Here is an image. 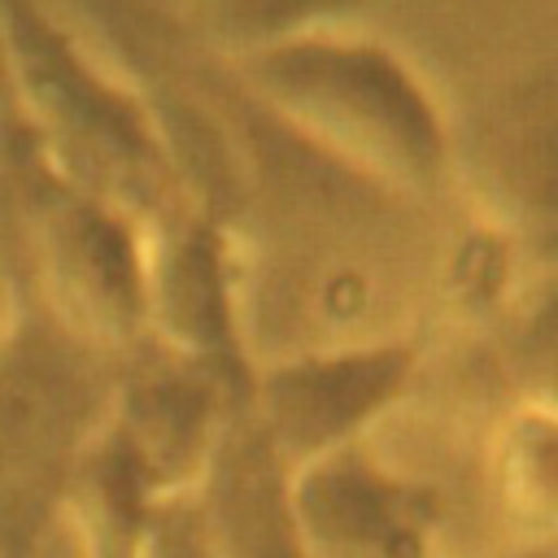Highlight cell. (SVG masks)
I'll return each mask as SVG.
<instances>
[{"label": "cell", "mask_w": 558, "mask_h": 558, "mask_svg": "<svg viewBox=\"0 0 558 558\" xmlns=\"http://www.w3.org/2000/svg\"><path fill=\"white\" fill-rule=\"evenodd\" d=\"M0 558H83L78 475L109 423L118 353L0 279Z\"/></svg>", "instance_id": "6da1fadb"}, {"label": "cell", "mask_w": 558, "mask_h": 558, "mask_svg": "<svg viewBox=\"0 0 558 558\" xmlns=\"http://www.w3.org/2000/svg\"><path fill=\"white\" fill-rule=\"evenodd\" d=\"M0 57L9 113L65 179L144 227L192 201L153 105L105 70L44 0H0Z\"/></svg>", "instance_id": "7a4b0ae2"}, {"label": "cell", "mask_w": 558, "mask_h": 558, "mask_svg": "<svg viewBox=\"0 0 558 558\" xmlns=\"http://www.w3.org/2000/svg\"><path fill=\"white\" fill-rule=\"evenodd\" d=\"M240 74L292 131L362 174L427 187L445 170L436 100L379 44L305 35L240 57Z\"/></svg>", "instance_id": "3957f363"}, {"label": "cell", "mask_w": 558, "mask_h": 558, "mask_svg": "<svg viewBox=\"0 0 558 558\" xmlns=\"http://www.w3.org/2000/svg\"><path fill=\"white\" fill-rule=\"evenodd\" d=\"M248 384L253 375L218 371L148 336L118 353L109 432L153 497L187 493L201 480L231 410L248 397Z\"/></svg>", "instance_id": "277c9868"}, {"label": "cell", "mask_w": 558, "mask_h": 558, "mask_svg": "<svg viewBox=\"0 0 558 558\" xmlns=\"http://www.w3.org/2000/svg\"><path fill=\"white\" fill-rule=\"evenodd\" d=\"M414 375L410 344H366L275 362L248 384V414L288 471L353 445Z\"/></svg>", "instance_id": "5b68a950"}, {"label": "cell", "mask_w": 558, "mask_h": 558, "mask_svg": "<svg viewBox=\"0 0 558 558\" xmlns=\"http://www.w3.org/2000/svg\"><path fill=\"white\" fill-rule=\"evenodd\" d=\"M292 506L310 558H432L440 497L362 440L292 471Z\"/></svg>", "instance_id": "8992f818"}, {"label": "cell", "mask_w": 558, "mask_h": 558, "mask_svg": "<svg viewBox=\"0 0 558 558\" xmlns=\"http://www.w3.org/2000/svg\"><path fill=\"white\" fill-rule=\"evenodd\" d=\"M144 336L183 357L248 375L227 240L196 201L144 227Z\"/></svg>", "instance_id": "52a82bcc"}, {"label": "cell", "mask_w": 558, "mask_h": 558, "mask_svg": "<svg viewBox=\"0 0 558 558\" xmlns=\"http://www.w3.org/2000/svg\"><path fill=\"white\" fill-rule=\"evenodd\" d=\"M192 497L214 558H310L292 506V471L248 414V397L231 410Z\"/></svg>", "instance_id": "ba28073f"}, {"label": "cell", "mask_w": 558, "mask_h": 558, "mask_svg": "<svg viewBox=\"0 0 558 558\" xmlns=\"http://www.w3.org/2000/svg\"><path fill=\"white\" fill-rule=\"evenodd\" d=\"M488 480L497 493L501 514L527 532H554L558 527V414L523 405L506 418V427L493 440Z\"/></svg>", "instance_id": "9c48e42d"}, {"label": "cell", "mask_w": 558, "mask_h": 558, "mask_svg": "<svg viewBox=\"0 0 558 558\" xmlns=\"http://www.w3.org/2000/svg\"><path fill=\"white\" fill-rule=\"evenodd\" d=\"M362 0H192V26L205 44L231 57L318 35L323 22L349 13Z\"/></svg>", "instance_id": "30bf717a"}, {"label": "cell", "mask_w": 558, "mask_h": 558, "mask_svg": "<svg viewBox=\"0 0 558 558\" xmlns=\"http://www.w3.org/2000/svg\"><path fill=\"white\" fill-rule=\"evenodd\" d=\"M510 371L523 388V405L558 414V283L541 288L514 318L506 340Z\"/></svg>", "instance_id": "8fae6325"}, {"label": "cell", "mask_w": 558, "mask_h": 558, "mask_svg": "<svg viewBox=\"0 0 558 558\" xmlns=\"http://www.w3.org/2000/svg\"><path fill=\"white\" fill-rule=\"evenodd\" d=\"M131 558H214V545L205 536L192 488L161 493L148 501V510L140 514V527L131 536Z\"/></svg>", "instance_id": "7c38bea8"}, {"label": "cell", "mask_w": 558, "mask_h": 558, "mask_svg": "<svg viewBox=\"0 0 558 558\" xmlns=\"http://www.w3.org/2000/svg\"><path fill=\"white\" fill-rule=\"evenodd\" d=\"M484 558H549L541 549H510V554H484Z\"/></svg>", "instance_id": "4fadbf2b"}, {"label": "cell", "mask_w": 558, "mask_h": 558, "mask_svg": "<svg viewBox=\"0 0 558 558\" xmlns=\"http://www.w3.org/2000/svg\"><path fill=\"white\" fill-rule=\"evenodd\" d=\"M4 100L9 96H4V57H0V109H4Z\"/></svg>", "instance_id": "5bb4252c"}, {"label": "cell", "mask_w": 558, "mask_h": 558, "mask_svg": "<svg viewBox=\"0 0 558 558\" xmlns=\"http://www.w3.org/2000/svg\"><path fill=\"white\" fill-rule=\"evenodd\" d=\"M0 310H4V288H0Z\"/></svg>", "instance_id": "9a60e30c"}]
</instances>
